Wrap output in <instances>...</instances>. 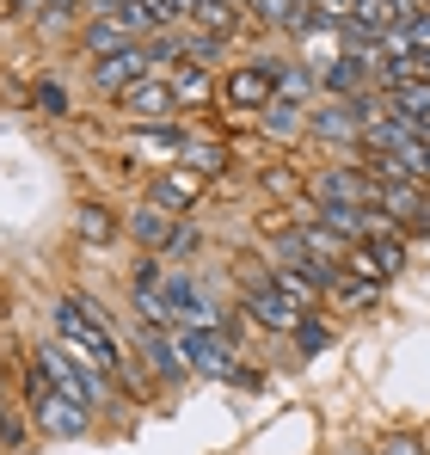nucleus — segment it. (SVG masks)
<instances>
[{
	"label": "nucleus",
	"mask_w": 430,
	"mask_h": 455,
	"mask_svg": "<svg viewBox=\"0 0 430 455\" xmlns=\"http://www.w3.org/2000/svg\"><path fill=\"white\" fill-rule=\"evenodd\" d=\"M31 105H37L44 117H68V86H62L56 75H44L37 86H31Z\"/></svg>",
	"instance_id": "26"
},
{
	"label": "nucleus",
	"mask_w": 430,
	"mask_h": 455,
	"mask_svg": "<svg viewBox=\"0 0 430 455\" xmlns=\"http://www.w3.org/2000/svg\"><path fill=\"white\" fill-rule=\"evenodd\" d=\"M362 92H375V75L362 68L357 56H326L320 62V99H362Z\"/></svg>",
	"instance_id": "17"
},
{
	"label": "nucleus",
	"mask_w": 430,
	"mask_h": 455,
	"mask_svg": "<svg viewBox=\"0 0 430 455\" xmlns=\"http://www.w3.org/2000/svg\"><path fill=\"white\" fill-rule=\"evenodd\" d=\"M252 130L271 142V148H301L307 142V105H289V99H271L259 117H252Z\"/></svg>",
	"instance_id": "14"
},
{
	"label": "nucleus",
	"mask_w": 430,
	"mask_h": 455,
	"mask_svg": "<svg viewBox=\"0 0 430 455\" xmlns=\"http://www.w3.org/2000/svg\"><path fill=\"white\" fill-rule=\"evenodd\" d=\"M418 179L430 185V136H425V166H418Z\"/></svg>",
	"instance_id": "33"
},
{
	"label": "nucleus",
	"mask_w": 430,
	"mask_h": 455,
	"mask_svg": "<svg viewBox=\"0 0 430 455\" xmlns=\"http://www.w3.org/2000/svg\"><path fill=\"white\" fill-rule=\"evenodd\" d=\"M375 455H430V443L418 431H387V437L375 443Z\"/></svg>",
	"instance_id": "28"
},
{
	"label": "nucleus",
	"mask_w": 430,
	"mask_h": 455,
	"mask_svg": "<svg viewBox=\"0 0 430 455\" xmlns=\"http://www.w3.org/2000/svg\"><path fill=\"white\" fill-rule=\"evenodd\" d=\"M25 419H31V431L50 437V443H74V437H86V431L99 425V412H86L74 394H62V387H50L44 400H31Z\"/></svg>",
	"instance_id": "6"
},
{
	"label": "nucleus",
	"mask_w": 430,
	"mask_h": 455,
	"mask_svg": "<svg viewBox=\"0 0 430 455\" xmlns=\"http://www.w3.org/2000/svg\"><path fill=\"white\" fill-rule=\"evenodd\" d=\"M111 105H117L123 124H179V99H172V80H166V75L136 80V86L117 92Z\"/></svg>",
	"instance_id": "9"
},
{
	"label": "nucleus",
	"mask_w": 430,
	"mask_h": 455,
	"mask_svg": "<svg viewBox=\"0 0 430 455\" xmlns=\"http://www.w3.org/2000/svg\"><path fill=\"white\" fill-rule=\"evenodd\" d=\"M197 252H203V216H179V228H172V240H166V252H160V259L185 271Z\"/></svg>",
	"instance_id": "22"
},
{
	"label": "nucleus",
	"mask_w": 430,
	"mask_h": 455,
	"mask_svg": "<svg viewBox=\"0 0 430 455\" xmlns=\"http://www.w3.org/2000/svg\"><path fill=\"white\" fill-rule=\"evenodd\" d=\"M227 387H246V394H259V387H265V370H259V363H246V357H240V363H234V370H227Z\"/></svg>",
	"instance_id": "29"
},
{
	"label": "nucleus",
	"mask_w": 430,
	"mask_h": 455,
	"mask_svg": "<svg viewBox=\"0 0 430 455\" xmlns=\"http://www.w3.org/2000/svg\"><path fill=\"white\" fill-rule=\"evenodd\" d=\"M172 99H179V111H215L221 105V80H215V68H172Z\"/></svg>",
	"instance_id": "19"
},
{
	"label": "nucleus",
	"mask_w": 430,
	"mask_h": 455,
	"mask_svg": "<svg viewBox=\"0 0 430 455\" xmlns=\"http://www.w3.org/2000/svg\"><path fill=\"white\" fill-rule=\"evenodd\" d=\"M172 339H179V351H185V370H191L197 381H227V370L246 357V345H240V339H227V332H210V326H179Z\"/></svg>",
	"instance_id": "4"
},
{
	"label": "nucleus",
	"mask_w": 430,
	"mask_h": 455,
	"mask_svg": "<svg viewBox=\"0 0 430 455\" xmlns=\"http://www.w3.org/2000/svg\"><path fill=\"white\" fill-rule=\"evenodd\" d=\"M185 124H130V136H123V148L136 154V166L147 172H160V166H179V148H185Z\"/></svg>",
	"instance_id": "10"
},
{
	"label": "nucleus",
	"mask_w": 430,
	"mask_h": 455,
	"mask_svg": "<svg viewBox=\"0 0 430 455\" xmlns=\"http://www.w3.org/2000/svg\"><path fill=\"white\" fill-rule=\"evenodd\" d=\"M0 6H6L12 19H44V12H50V0H0Z\"/></svg>",
	"instance_id": "30"
},
{
	"label": "nucleus",
	"mask_w": 430,
	"mask_h": 455,
	"mask_svg": "<svg viewBox=\"0 0 430 455\" xmlns=\"http://www.w3.org/2000/svg\"><path fill=\"white\" fill-rule=\"evenodd\" d=\"M105 19L130 25L142 44H147V37H160V31H179V25H185V19H179L166 0H123V6H117V12H105Z\"/></svg>",
	"instance_id": "18"
},
{
	"label": "nucleus",
	"mask_w": 430,
	"mask_h": 455,
	"mask_svg": "<svg viewBox=\"0 0 430 455\" xmlns=\"http://www.w3.org/2000/svg\"><path fill=\"white\" fill-rule=\"evenodd\" d=\"M123 234V210L117 204H105V197H80L74 204V240L80 246H111Z\"/></svg>",
	"instance_id": "16"
},
{
	"label": "nucleus",
	"mask_w": 430,
	"mask_h": 455,
	"mask_svg": "<svg viewBox=\"0 0 430 455\" xmlns=\"http://www.w3.org/2000/svg\"><path fill=\"white\" fill-rule=\"evenodd\" d=\"M418 130H425V136H430V117H425V124H418Z\"/></svg>",
	"instance_id": "35"
},
{
	"label": "nucleus",
	"mask_w": 430,
	"mask_h": 455,
	"mask_svg": "<svg viewBox=\"0 0 430 455\" xmlns=\"http://www.w3.org/2000/svg\"><path fill=\"white\" fill-rule=\"evenodd\" d=\"M154 75V62H147V44L136 50H117V56H105V62H86V80H92V92L99 99H117V92H130L136 80Z\"/></svg>",
	"instance_id": "11"
},
{
	"label": "nucleus",
	"mask_w": 430,
	"mask_h": 455,
	"mask_svg": "<svg viewBox=\"0 0 430 455\" xmlns=\"http://www.w3.org/2000/svg\"><path fill=\"white\" fill-rule=\"evenodd\" d=\"M31 351H37V363L50 370V381H56L62 394H74V400H80L86 412H111V406H123V400H117V381L99 376V370H92L86 357H74L68 345L44 339V345H31Z\"/></svg>",
	"instance_id": "1"
},
{
	"label": "nucleus",
	"mask_w": 430,
	"mask_h": 455,
	"mask_svg": "<svg viewBox=\"0 0 430 455\" xmlns=\"http://www.w3.org/2000/svg\"><path fill=\"white\" fill-rule=\"evenodd\" d=\"M381 290H387V283H362V277H351V271H338V283L326 290V302L351 307V314H369V307L381 302Z\"/></svg>",
	"instance_id": "21"
},
{
	"label": "nucleus",
	"mask_w": 430,
	"mask_h": 455,
	"mask_svg": "<svg viewBox=\"0 0 430 455\" xmlns=\"http://www.w3.org/2000/svg\"><path fill=\"white\" fill-rule=\"evenodd\" d=\"M179 166H185V172H197V179H210V185H221V179L234 172V148H227L215 130H191V136H185V148H179Z\"/></svg>",
	"instance_id": "12"
},
{
	"label": "nucleus",
	"mask_w": 430,
	"mask_h": 455,
	"mask_svg": "<svg viewBox=\"0 0 430 455\" xmlns=\"http://www.w3.org/2000/svg\"><path fill=\"white\" fill-rule=\"evenodd\" d=\"M74 44H80V56H86V62H105V56H117V50H136L142 37H136L130 25L105 19V12H86V19H80V37H74Z\"/></svg>",
	"instance_id": "13"
},
{
	"label": "nucleus",
	"mask_w": 430,
	"mask_h": 455,
	"mask_svg": "<svg viewBox=\"0 0 430 455\" xmlns=\"http://www.w3.org/2000/svg\"><path fill=\"white\" fill-rule=\"evenodd\" d=\"M221 56H227V44H221V37H210V31H191V25H185V62H191V68H215ZM185 62H179V68H185Z\"/></svg>",
	"instance_id": "24"
},
{
	"label": "nucleus",
	"mask_w": 430,
	"mask_h": 455,
	"mask_svg": "<svg viewBox=\"0 0 430 455\" xmlns=\"http://www.w3.org/2000/svg\"><path fill=\"white\" fill-rule=\"evenodd\" d=\"M172 228H179V216H172V210H160V204H147V197L123 210V234L136 240V252H166Z\"/></svg>",
	"instance_id": "15"
},
{
	"label": "nucleus",
	"mask_w": 430,
	"mask_h": 455,
	"mask_svg": "<svg viewBox=\"0 0 430 455\" xmlns=\"http://www.w3.org/2000/svg\"><path fill=\"white\" fill-rule=\"evenodd\" d=\"M0 394H6V363H0Z\"/></svg>",
	"instance_id": "34"
},
{
	"label": "nucleus",
	"mask_w": 430,
	"mask_h": 455,
	"mask_svg": "<svg viewBox=\"0 0 430 455\" xmlns=\"http://www.w3.org/2000/svg\"><path fill=\"white\" fill-rule=\"evenodd\" d=\"M412 62H418V80H430V50H425V56H412Z\"/></svg>",
	"instance_id": "31"
},
{
	"label": "nucleus",
	"mask_w": 430,
	"mask_h": 455,
	"mask_svg": "<svg viewBox=\"0 0 430 455\" xmlns=\"http://www.w3.org/2000/svg\"><path fill=\"white\" fill-rule=\"evenodd\" d=\"M277 99H289V105H320V62L283 56V68H277Z\"/></svg>",
	"instance_id": "20"
},
{
	"label": "nucleus",
	"mask_w": 430,
	"mask_h": 455,
	"mask_svg": "<svg viewBox=\"0 0 430 455\" xmlns=\"http://www.w3.org/2000/svg\"><path fill=\"white\" fill-rule=\"evenodd\" d=\"M166 283V259L160 252H142L136 265H130V296H142V290H160Z\"/></svg>",
	"instance_id": "27"
},
{
	"label": "nucleus",
	"mask_w": 430,
	"mask_h": 455,
	"mask_svg": "<svg viewBox=\"0 0 430 455\" xmlns=\"http://www.w3.org/2000/svg\"><path fill=\"white\" fill-rule=\"evenodd\" d=\"M332 455H375V450H357V443H338Z\"/></svg>",
	"instance_id": "32"
},
{
	"label": "nucleus",
	"mask_w": 430,
	"mask_h": 455,
	"mask_svg": "<svg viewBox=\"0 0 430 455\" xmlns=\"http://www.w3.org/2000/svg\"><path fill=\"white\" fill-rule=\"evenodd\" d=\"M130 351H136V363H142V376L160 387V394H179L191 370H185V351H179V339L166 332V326H136L130 332Z\"/></svg>",
	"instance_id": "3"
},
{
	"label": "nucleus",
	"mask_w": 430,
	"mask_h": 455,
	"mask_svg": "<svg viewBox=\"0 0 430 455\" xmlns=\"http://www.w3.org/2000/svg\"><path fill=\"white\" fill-rule=\"evenodd\" d=\"M147 62L172 75V68L185 62V25H179V31H160V37H147Z\"/></svg>",
	"instance_id": "25"
},
{
	"label": "nucleus",
	"mask_w": 430,
	"mask_h": 455,
	"mask_svg": "<svg viewBox=\"0 0 430 455\" xmlns=\"http://www.w3.org/2000/svg\"><path fill=\"white\" fill-rule=\"evenodd\" d=\"M289 50H265V56H246L221 75V111L234 117H259L271 99H277V68H283Z\"/></svg>",
	"instance_id": "2"
},
{
	"label": "nucleus",
	"mask_w": 430,
	"mask_h": 455,
	"mask_svg": "<svg viewBox=\"0 0 430 455\" xmlns=\"http://www.w3.org/2000/svg\"><path fill=\"white\" fill-rule=\"evenodd\" d=\"M289 339H295L301 357H326V351H332V320H326V314H301V326H295Z\"/></svg>",
	"instance_id": "23"
},
{
	"label": "nucleus",
	"mask_w": 430,
	"mask_h": 455,
	"mask_svg": "<svg viewBox=\"0 0 430 455\" xmlns=\"http://www.w3.org/2000/svg\"><path fill=\"white\" fill-rule=\"evenodd\" d=\"M234 307H240L259 332H283V339H289V332L301 326V307L277 290V271H271L265 283H240V302H234Z\"/></svg>",
	"instance_id": "8"
},
{
	"label": "nucleus",
	"mask_w": 430,
	"mask_h": 455,
	"mask_svg": "<svg viewBox=\"0 0 430 455\" xmlns=\"http://www.w3.org/2000/svg\"><path fill=\"white\" fill-rule=\"evenodd\" d=\"M210 179H197V172H185V166H160V172H147V204H160V210H172V216H203V204H210Z\"/></svg>",
	"instance_id": "7"
},
{
	"label": "nucleus",
	"mask_w": 430,
	"mask_h": 455,
	"mask_svg": "<svg viewBox=\"0 0 430 455\" xmlns=\"http://www.w3.org/2000/svg\"><path fill=\"white\" fill-rule=\"evenodd\" d=\"M406 259H412V240L400 228H387V234H375V240L345 252V271L362 277V283H394V277H406Z\"/></svg>",
	"instance_id": "5"
}]
</instances>
